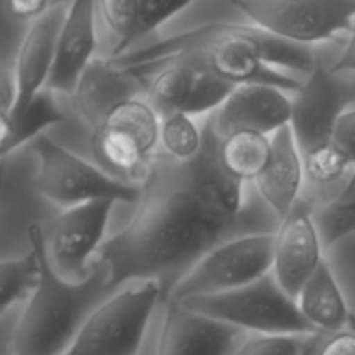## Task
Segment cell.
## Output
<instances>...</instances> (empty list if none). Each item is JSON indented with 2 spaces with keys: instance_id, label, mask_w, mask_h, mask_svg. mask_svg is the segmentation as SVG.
<instances>
[{
  "instance_id": "obj_9",
  "label": "cell",
  "mask_w": 355,
  "mask_h": 355,
  "mask_svg": "<svg viewBox=\"0 0 355 355\" xmlns=\"http://www.w3.org/2000/svg\"><path fill=\"white\" fill-rule=\"evenodd\" d=\"M252 24L314 47L349 35L355 23V0H231Z\"/></svg>"
},
{
  "instance_id": "obj_18",
  "label": "cell",
  "mask_w": 355,
  "mask_h": 355,
  "mask_svg": "<svg viewBox=\"0 0 355 355\" xmlns=\"http://www.w3.org/2000/svg\"><path fill=\"white\" fill-rule=\"evenodd\" d=\"M295 300L302 315L319 333L338 331L352 321L342 286L326 259L305 281Z\"/></svg>"
},
{
  "instance_id": "obj_8",
  "label": "cell",
  "mask_w": 355,
  "mask_h": 355,
  "mask_svg": "<svg viewBox=\"0 0 355 355\" xmlns=\"http://www.w3.org/2000/svg\"><path fill=\"white\" fill-rule=\"evenodd\" d=\"M125 71L137 76L146 99L155 106L159 116L168 113H186L191 116L210 114L234 89V85L218 78L201 52L196 51Z\"/></svg>"
},
{
  "instance_id": "obj_17",
  "label": "cell",
  "mask_w": 355,
  "mask_h": 355,
  "mask_svg": "<svg viewBox=\"0 0 355 355\" xmlns=\"http://www.w3.org/2000/svg\"><path fill=\"white\" fill-rule=\"evenodd\" d=\"M252 186L277 220L304 196V158L290 123L270 134V158Z\"/></svg>"
},
{
  "instance_id": "obj_13",
  "label": "cell",
  "mask_w": 355,
  "mask_h": 355,
  "mask_svg": "<svg viewBox=\"0 0 355 355\" xmlns=\"http://www.w3.org/2000/svg\"><path fill=\"white\" fill-rule=\"evenodd\" d=\"M156 355H232L246 331L166 300Z\"/></svg>"
},
{
  "instance_id": "obj_3",
  "label": "cell",
  "mask_w": 355,
  "mask_h": 355,
  "mask_svg": "<svg viewBox=\"0 0 355 355\" xmlns=\"http://www.w3.org/2000/svg\"><path fill=\"white\" fill-rule=\"evenodd\" d=\"M28 238L40 270L16 324L12 355H62L87 315L116 290L107 284L106 274L94 260L85 279H64L49 260L44 229L33 224Z\"/></svg>"
},
{
  "instance_id": "obj_30",
  "label": "cell",
  "mask_w": 355,
  "mask_h": 355,
  "mask_svg": "<svg viewBox=\"0 0 355 355\" xmlns=\"http://www.w3.org/2000/svg\"><path fill=\"white\" fill-rule=\"evenodd\" d=\"M51 6L52 0H7L10 14L19 19H35L42 16Z\"/></svg>"
},
{
  "instance_id": "obj_4",
  "label": "cell",
  "mask_w": 355,
  "mask_h": 355,
  "mask_svg": "<svg viewBox=\"0 0 355 355\" xmlns=\"http://www.w3.org/2000/svg\"><path fill=\"white\" fill-rule=\"evenodd\" d=\"M354 104L355 73L333 71L319 55L293 94L290 127L304 158L305 184L326 193L324 200L352 170L331 144V132L336 118Z\"/></svg>"
},
{
  "instance_id": "obj_33",
  "label": "cell",
  "mask_w": 355,
  "mask_h": 355,
  "mask_svg": "<svg viewBox=\"0 0 355 355\" xmlns=\"http://www.w3.org/2000/svg\"><path fill=\"white\" fill-rule=\"evenodd\" d=\"M322 335H324V333H314V335L309 336L307 345H305V350H304V354H302V355H315V349H318V345H319V342H321Z\"/></svg>"
},
{
  "instance_id": "obj_1",
  "label": "cell",
  "mask_w": 355,
  "mask_h": 355,
  "mask_svg": "<svg viewBox=\"0 0 355 355\" xmlns=\"http://www.w3.org/2000/svg\"><path fill=\"white\" fill-rule=\"evenodd\" d=\"M203 135L196 158L180 162L162 151L153 156L135 214L94 257L113 290L142 279H158L163 286L168 276L175 284L214 246L276 229L279 220L255 187L248 193V182L224 170L208 118Z\"/></svg>"
},
{
  "instance_id": "obj_11",
  "label": "cell",
  "mask_w": 355,
  "mask_h": 355,
  "mask_svg": "<svg viewBox=\"0 0 355 355\" xmlns=\"http://www.w3.org/2000/svg\"><path fill=\"white\" fill-rule=\"evenodd\" d=\"M114 200H92L66 207L45 232L52 267L68 281H82L92 272V260L106 241Z\"/></svg>"
},
{
  "instance_id": "obj_20",
  "label": "cell",
  "mask_w": 355,
  "mask_h": 355,
  "mask_svg": "<svg viewBox=\"0 0 355 355\" xmlns=\"http://www.w3.org/2000/svg\"><path fill=\"white\" fill-rule=\"evenodd\" d=\"M62 121L64 113L55 101V92L47 87L37 94L23 113L0 111V159Z\"/></svg>"
},
{
  "instance_id": "obj_32",
  "label": "cell",
  "mask_w": 355,
  "mask_h": 355,
  "mask_svg": "<svg viewBox=\"0 0 355 355\" xmlns=\"http://www.w3.org/2000/svg\"><path fill=\"white\" fill-rule=\"evenodd\" d=\"M331 69L338 73H355V23L352 30H350L349 40H347V45L345 49H343L342 55L336 59V62L331 66Z\"/></svg>"
},
{
  "instance_id": "obj_16",
  "label": "cell",
  "mask_w": 355,
  "mask_h": 355,
  "mask_svg": "<svg viewBox=\"0 0 355 355\" xmlns=\"http://www.w3.org/2000/svg\"><path fill=\"white\" fill-rule=\"evenodd\" d=\"M97 0H68L58 38L54 68L47 89L73 94L80 76L94 61L97 47Z\"/></svg>"
},
{
  "instance_id": "obj_28",
  "label": "cell",
  "mask_w": 355,
  "mask_h": 355,
  "mask_svg": "<svg viewBox=\"0 0 355 355\" xmlns=\"http://www.w3.org/2000/svg\"><path fill=\"white\" fill-rule=\"evenodd\" d=\"M331 144L347 159L350 166H355V104L342 111L333 125Z\"/></svg>"
},
{
  "instance_id": "obj_31",
  "label": "cell",
  "mask_w": 355,
  "mask_h": 355,
  "mask_svg": "<svg viewBox=\"0 0 355 355\" xmlns=\"http://www.w3.org/2000/svg\"><path fill=\"white\" fill-rule=\"evenodd\" d=\"M16 106V80L14 75L0 69V111L12 113Z\"/></svg>"
},
{
  "instance_id": "obj_22",
  "label": "cell",
  "mask_w": 355,
  "mask_h": 355,
  "mask_svg": "<svg viewBox=\"0 0 355 355\" xmlns=\"http://www.w3.org/2000/svg\"><path fill=\"white\" fill-rule=\"evenodd\" d=\"M314 218L324 248L355 234V166L328 200L314 207Z\"/></svg>"
},
{
  "instance_id": "obj_27",
  "label": "cell",
  "mask_w": 355,
  "mask_h": 355,
  "mask_svg": "<svg viewBox=\"0 0 355 355\" xmlns=\"http://www.w3.org/2000/svg\"><path fill=\"white\" fill-rule=\"evenodd\" d=\"M196 0H139V23L135 42L148 37L175 14L189 7Z\"/></svg>"
},
{
  "instance_id": "obj_25",
  "label": "cell",
  "mask_w": 355,
  "mask_h": 355,
  "mask_svg": "<svg viewBox=\"0 0 355 355\" xmlns=\"http://www.w3.org/2000/svg\"><path fill=\"white\" fill-rule=\"evenodd\" d=\"M97 16L116 40L110 58L128 52V49L135 44L139 0H97Z\"/></svg>"
},
{
  "instance_id": "obj_14",
  "label": "cell",
  "mask_w": 355,
  "mask_h": 355,
  "mask_svg": "<svg viewBox=\"0 0 355 355\" xmlns=\"http://www.w3.org/2000/svg\"><path fill=\"white\" fill-rule=\"evenodd\" d=\"M291 111L293 94L267 83H243L234 85L224 103L207 118L218 137L239 128L270 135L290 123Z\"/></svg>"
},
{
  "instance_id": "obj_6",
  "label": "cell",
  "mask_w": 355,
  "mask_h": 355,
  "mask_svg": "<svg viewBox=\"0 0 355 355\" xmlns=\"http://www.w3.org/2000/svg\"><path fill=\"white\" fill-rule=\"evenodd\" d=\"M191 311L236 326L246 333L270 335H312L319 333L307 322L297 300L286 293L272 272L232 288L207 295H191L177 300Z\"/></svg>"
},
{
  "instance_id": "obj_15",
  "label": "cell",
  "mask_w": 355,
  "mask_h": 355,
  "mask_svg": "<svg viewBox=\"0 0 355 355\" xmlns=\"http://www.w3.org/2000/svg\"><path fill=\"white\" fill-rule=\"evenodd\" d=\"M66 3H54L42 16L31 19L16 55L14 80H16V106L12 114L23 113L28 104L47 87L54 68L58 38Z\"/></svg>"
},
{
  "instance_id": "obj_19",
  "label": "cell",
  "mask_w": 355,
  "mask_h": 355,
  "mask_svg": "<svg viewBox=\"0 0 355 355\" xmlns=\"http://www.w3.org/2000/svg\"><path fill=\"white\" fill-rule=\"evenodd\" d=\"M90 128V148L103 168L120 179L141 184L153 158L142 142L114 125L96 123Z\"/></svg>"
},
{
  "instance_id": "obj_24",
  "label": "cell",
  "mask_w": 355,
  "mask_h": 355,
  "mask_svg": "<svg viewBox=\"0 0 355 355\" xmlns=\"http://www.w3.org/2000/svg\"><path fill=\"white\" fill-rule=\"evenodd\" d=\"M38 270V257L31 246L26 255L0 260V312L26 300L37 284Z\"/></svg>"
},
{
  "instance_id": "obj_21",
  "label": "cell",
  "mask_w": 355,
  "mask_h": 355,
  "mask_svg": "<svg viewBox=\"0 0 355 355\" xmlns=\"http://www.w3.org/2000/svg\"><path fill=\"white\" fill-rule=\"evenodd\" d=\"M270 158V135L239 128L218 137V159L229 175L252 184Z\"/></svg>"
},
{
  "instance_id": "obj_34",
  "label": "cell",
  "mask_w": 355,
  "mask_h": 355,
  "mask_svg": "<svg viewBox=\"0 0 355 355\" xmlns=\"http://www.w3.org/2000/svg\"><path fill=\"white\" fill-rule=\"evenodd\" d=\"M54 3H68V0H52V6Z\"/></svg>"
},
{
  "instance_id": "obj_10",
  "label": "cell",
  "mask_w": 355,
  "mask_h": 355,
  "mask_svg": "<svg viewBox=\"0 0 355 355\" xmlns=\"http://www.w3.org/2000/svg\"><path fill=\"white\" fill-rule=\"evenodd\" d=\"M274 231L234 236L205 253L166 293V300L227 291L266 276L272 269Z\"/></svg>"
},
{
  "instance_id": "obj_5",
  "label": "cell",
  "mask_w": 355,
  "mask_h": 355,
  "mask_svg": "<svg viewBox=\"0 0 355 355\" xmlns=\"http://www.w3.org/2000/svg\"><path fill=\"white\" fill-rule=\"evenodd\" d=\"M162 297L158 279L123 284L87 315L62 355H137Z\"/></svg>"
},
{
  "instance_id": "obj_12",
  "label": "cell",
  "mask_w": 355,
  "mask_h": 355,
  "mask_svg": "<svg viewBox=\"0 0 355 355\" xmlns=\"http://www.w3.org/2000/svg\"><path fill=\"white\" fill-rule=\"evenodd\" d=\"M324 243L314 218V205L304 196L274 229L272 276L290 297L297 298L322 257Z\"/></svg>"
},
{
  "instance_id": "obj_23",
  "label": "cell",
  "mask_w": 355,
  "mask_h": 355,
  "mask_svg": "<svg viewBox=\"0 0 355 355\" xmlns=\"http://www.w3.org/2000/svg\"><path fill=\"white\" fill-rule=\"evenodd\" d=\"M194 118L186 113L162 114L158 151L180 162L196 158L203 148L205 135L203 125L200 127Z\"/></svg>"
},
{
  "instance_id": "obj_26",
  "label": "cell",
  "mask_w": 355,
  "mask_h": 355,
  "mask_svg": "<svg viewBox=\"0 0 355 355\" xmlns=\"http://www.w3.org/2000/svg\"><path fill=\"white\" fill-rule=\"evenodd\" d=\"M309 336L311 335L246 333L232 355H302Z\"/></svg>"
},
{
  "instance_id": "obj_29",
  "label": "cell",
  "mask_w": 355,
  "mask_h": 355,
  "mask_svg": "<svg viewBox=\"0 0 355 355\" xmlns=\"http://www.w3.org/2000/svg\"><path fill=\"white\" fill-rule=\"evenodd\" d=\"M315 355H355V329H338L324 333Z\"/></svg>"
},
{
  "instance_id": "obj_7",
  "label": "cell",
  "mask_w": 355,
  "mask_h": 355,
  "mask_svg": "<svg viewBox=\"0 0 355 355\" xmlns=\"http://www.w3.org/2000/svg\"><path fill=\"white\" fill-rule=\"evenodd\" d=\"M30 144L37 156L33 187L52 203L62 208L92 200L137 205L141 184L113 175L101 165L62 148L45 134L37 135Z\"/></svg>"
},
{
  "instance_id": "obj_2",
  "label": "cell",
  "mask_w": 355,
  "mask_h": 355,
  "mask_svg": "<svg viewBox=\"0 0 355 355\" xmlns=\"http://www.w3.org/2000/svg\"><path fill=\"white\" fill-rule=\"evenodd\" d=\"M191 51L201 52L211 71L231 85L267 83L290 94L304 82L291 73L307 75L318 59L314 47L283 40L257 24L210 23L107 61L130 69Z\"/></svg>"
}]
</instances>
